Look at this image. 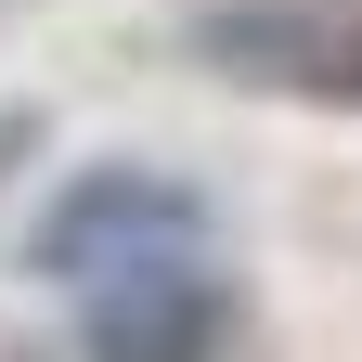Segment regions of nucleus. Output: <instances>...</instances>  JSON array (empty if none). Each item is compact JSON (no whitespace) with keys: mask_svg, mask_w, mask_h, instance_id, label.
Wrapping results in <instances>:
<instances>
[{"mask_svg":"<svg viewBox=\"0 0 362 362\" xmlns=\"http://www.w3.org/2000/svg\"><path fill=\"white\" fill-rule=\"evenodd\" d=\"M220 337H233V285L207 272V233L143 246V259L78 285V349L90 362H220Z\"/></svg>","mask_w":362,"mask_h":362,"instance_id":"obj_1","label":"nucleus"},{"mask_svg":"<svg viewBox=\"0 0 362 362\" xmlns=\"http://www.w3.org/2000/svg\"><path fill=\"white\" fill-rule=\"evenodd\" d=\"M194 52L285 104H362V0H207Z\"/></svg>","mask_w":362,"mask_h":362,"instance_id":"obj_2","label":"nucleus"},{"mask_svg":"<svg viewBox=\"0 0 362 362\" xmlns=\"http://www.w3.org/2000/svg\"><path fill=\"white\" fill-rule=\"evenodd\" d=\"M181 233H207V207L181 194L168 168H78L65 194L39 207L26 259L52 272V285H90V272H117V259H143V246H181Z\"/></svg>","mask_w":362,"mask_h":362,"instance_id":"obj_3","label":"nucleus"}]
</instances>
